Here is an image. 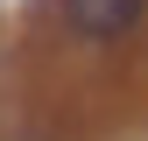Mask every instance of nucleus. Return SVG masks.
<instances>
[{
	"label": "nucleus",
	"mask_w": 148,
	"mask_h": 141,
	"mask_svg": "<svg viewBox=\"0 0 148 141\" xmlns=\"http://www.w3.org/2000/svg\"><path fill=\"white\" fill-rule=\"evenodd\" d=\"M141 7H148V0H71V21L106 42V35H127V28H134Z\"/></svg>",
	"instance_id": "1"
}]
</instances>
